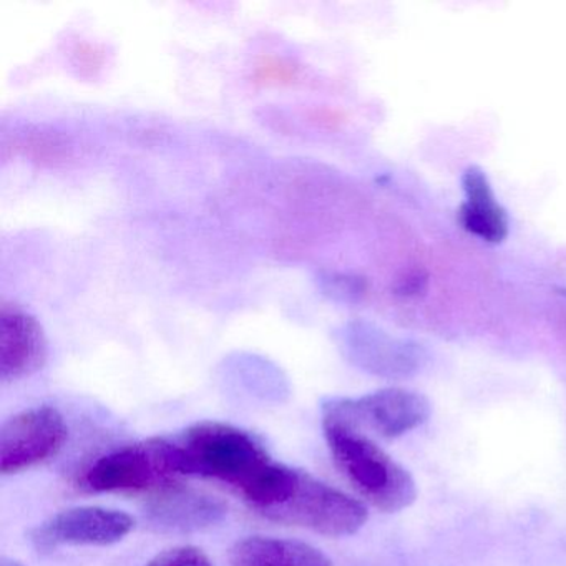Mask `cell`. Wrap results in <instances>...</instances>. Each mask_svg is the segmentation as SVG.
Masks as SVG:
<instances>
[{
    "label": "cell",
    "instance_id": "5bb4252c",
    "mask_svg": "<svg viewBox=\"0 0 566 566\" xmlns=\"http://www.w3.org/2000/svg\"><path fill=\"white\" fill-rule=\"evenodd\" d=\"M147 566H214L203 549L184 545L158 553Z\"/></svg>",
    "mask_w": 566,
    "mask_h": 566
},
{
    "label": "cell",
    "instance_id": "6da1fadb",
    "mask_svg": "<svg viewBox=\"0 0 566 566\" xmlns=\"http://www.w3.org/2000/svg\"><path fill=\"white\" fill-rule=\"evenodd\" d=\"M184 475L218 480L250 500L276 462L251 433L230 423H195L177 440Z\"/></svg>",
    "mask_w": 566,
    "mask_h": 566
},
{
    "label": "cell",
    "instance_id": "3957f363",
    "mask_svg": "<svg viewBox=\"0 0 566 566\" xmlns=\"http://www.w3.org/2000/svg\"><path fill=\"white\" fill-rule=\"evenodd\" d=\"M260 513L274 522L313 530L333 538L359 532L369 516L359 500L296 469H291L280 495Z\"/></svg>",
    "mask_w": 566,
    "mask_h": 566
},
{
    "label": "cell",
    "instance_id": "52a82bcc",
    "mask_svg": "<svg viewBox=\"0 0 566 566\" xmlns=\"http://www.w3.org/2000/svg\"><path fill=\"white\" fill-rule=\"evenodd\" d=\"M135 520L122 510L105 506H74L62 510L32 533L41 549L57 546H107L124 539L134 530Z\"/></svg>",
    "mask_w": 566,
    "mask_h": 566
},
{
    "label": "cell",
    "instance_id": "ba28073f",
    "mask_svg": "<svg viewBox=\"0 0 566 566\" xmlns=\"http://www.w3.org/2000/svg\"><path fill=\"white\" fill-rule=\"evenodd\" d=\"M48 339L34 316L15 306L0 307V377L4 382L21 380L44 367Z\"/></svg>",
    "mask_w": 566,
    "mask_h": 566
},
{
    "label": "cell",
    "instance_id": "7c38bea8",
    "mask_svg": "<svg viewBox=\"0 0 566 566\" xmlns=\"http://www.w3.org/2000/svg\"><path fill=\"white\" fill-rule=\"evenodd\" d=\"M231 566H333L316 546L300 539L248 536L231 548Z\"/></svg>",
    "mask_w": 566,
    "mask_h": 566
},
{
    "label": "cell",
    "instance_id": "277c9868",
    "mask_svg": "<svg viewBox=\"0 0 566 566\" xmlns=\"http://www.w3.org/2000/svg\"><path fill=\"white\" fill-rule=\"evenodd\" d=\"M184 475L177 442L147 439L101 457L84 473L91 492H160Z\"/></svg>",
    "mask_w": 566,
    "mask_h": 566
},
{
    "label": "cell",
    "instance_id": "9a60e30c",
    "mask_svg": "<svg viewBox=\"0 0 566 566\" xmlns=\"http://www.w3.org/2000/svg\"><path fill=\"white\" fill-rule=\"evenodd\" d=\"M0 566H24V565H21V563H18V562H8V559H4V562H2V565Z\"/></svg>",
    "mask_w": 566,
    "mask_h": 566
},
{
    "label": "cell",
    "instance_id": "4fadbf2b",
    "mask_svg": "<svg viewBox=\"0 0 566 566\" xmlns=\"http://www.w3.org/2000/svg\"><path fill=\"white\" fill-rule=\"evenodd\" d=\"M321 290L324 294L337 301L354 303L366 293V281L363 277L343 273H326L319 277Z\"/></svg>",
    "mask_w": 566,
    "mask_h": 566
},
{
    "label": "cell",
    "instance_id": "8fae6325",
    "mask_svg": "<svg viewBox=\"0 0 566 566\" xmlns=\"http://www.w3.org/2000/svg\"><path fill=\"white\" fill-rule=\"evenodd\" d=\"M465 203L460 207V223L469 233L500 243L509 234V217L500 207L485 171L480 167H469L462 177Z\"/></svg>",
    "mask_w": 566,
    "mask_h": 566
},
{
    "label": "cell",
    "instance_id": "30bf717a",
    "mask_svg": "<svg viewBox=\"0 0 566 566\" xmlns=\"http://www.w3.org/2000/svg\"><path fill=\"white\" fill-rule=\"evenodd\" d=\"M343 347L350 363L376 376H412L422 364L419 347L392 339L369 324H350L344 331Z\"/></svg>",
    "mask_w": 566,
    "mask_h": 566
},
{
    "label": "cell",
    "instance_id": "9c48e42d",
    "mask_svg": "<svg viewBox=\"0 0 566 566\" xmlns=\"http://www.w3.org/2000/svg\"><path fill=\"white\" fill-rule=\"evenodd\" d=\"M227 515V506L217 496L197 490L175 485L155 493L148 503V525L158 533L185 535L201 532L220 523Z\"/></svg>",
    "mask_w": 566,
    "mask_h": 566
},
{
    "label": "cell",
    "instance_id": "8992f818",
    "mask_svg": "<svg viewBox=\"0 0 566 566\" xmlns=\"http://www.w3.org/2000/svg\"><path fill=\"white\" fill-rule=\"evenodd\" d=\"M64 416L54 407H32L0 429V472L14 475L57 455L67 440Z\"/></svg>",
    "mask_w": 566,
    "mask_h": 566
},
{
    "label": "cell",
    "instance_id": "7a4b0ae2",
    "mask_svg": "<svg viewBox=\"0 0 566 566\" xmlns=\"http://www.w3.org/2000/svg\"><path fill=\"white\" fill-rule=\"evenodd\" d=\"M324 437L344 475L357 492L387 513L409 509L417 499L416 480L363 430L323 417Z\"/></svg>",
    "mask_w": 566,
    "mask_h": 566
},
{
    "label": "cell",
    "instance_id": "5b68a950",
    "mask_svg": "<svg viewBox=\"0 0 566 566\" xmlns=\"http://www.w3.org/2000/svg\"><path fill=\"white\" fill-rule=\"evenodd\" d=\"M323 417L359 430H373L386 439H397L429 420L430 403L422 394L392 387L357 399H327L323 403Z\"/></svg>",
    "mask_w": 566,
    "mask_h": 566
}]
</instances>
